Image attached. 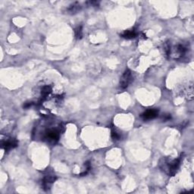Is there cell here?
<instances>
[{"mask_svg": "<svg viewBox=\"0 0 194 194\" xmlns=\"http://www.w3.org/2000/svg\"><path fill=\"white\" fill-rule=\"evenodd\" d=\"M176 52H177V53L178 54L180 57H181V56H183L185 54L186 48L182 45H178L176 47Z\"/></svg>", "mask_w": 194, "mask_h": 194, "instance_id": "obj_9", "label": "cell"}, {"mask_svg": "<svg viewBox=\"0 0 194 194\" xmlns=\"http://www.w3.org/2000/svg\"><path fill=\"white\" fill-rule=\"evenodd\" d=\"M75 37L77 40H80L83 37V30L81 26H79L75 29Z\"/></svg>", "mask_w": 194, "mask_h": 194, "instance_id": "obj_10", "label": "cell"}, {"mask_svg": "<svg viewBox=\"0 0 194 194\" xmlns=\"http://www.w3.org/2000/svg\"><path fill=\"white\" fill-rule=\"evenodd\" d=\"M2 148H3L5 151H9L10 150V149H14V148L17 146L18 141L15 139L8 140L2 143Z\"/></svg>", "mask_w": 194, "mask_h": 194, "instance_id": "obj_5", "label": "cell"}, {"mask_svg": "<svg viewBox=\"0 0 194 194\" xmlns=\"http://www.w3.org/2000/svg\"><path fill=\"white\" fill-rule=\"evenodd\" d=\"M137 31L133 29V30H125V31H124V33L121 34V37H122L123 38L128 39V40H130V39L135 38V37H137Z\"/></svg>", "mask_w": 194, "mask_h": 194, "instance_id": "obj_6", "label": "cell"}, {"mask_svg": "<svg viewBox=\"0 0 194 194\" xmlns=\"http://www.w3.org/2000/svg\"><path fill=\"white\" fill-rule=\"evenodd\" d=\"M51 93H52V87L48 85L45 86V87H43L42 90H41V94H42V96L44 98L48 96Z\"/></svg>", "mask_w": 194, "mask_h": 194, "instance_id": "obj_8", "label": "cell"}, {"mask_svg": "<svg viewBox=\"0 0 194 194\" xmlns=\"http://www.w3.org/2000/svg\"><path fill=\"white\" fill-rule=\"evenodd\" d=\"M112 139L115 140H119L121 138V136L119 135V134H118V132L115 130H112Z\"/></svg>", "mask_w": 194, "mask_h": 194, "instance_id": "obj_11", "label": "cell"}, {"mask_svg": "<svg viewBox=\"0 0 194 194\" xmlns=\"http://www.w3.org/2000/svg\"><path fill=\"white\" fill-rule=\"evenodd\" d=\"M133 80H134V77H133L132 73L129 69H127L121 77L120 87L122 89H126L132 83Z\"/></svg>", "mask_w": 194, "mask_h": 194, "instance_id": "obj_1", "label": "cell"}, {"mask_svg": "<svg viewBox=\"0 0 194 194\" xmlns=\"http://www.w3.org/2000/svg\"><path fill=\"white\" fill-rule=\"evenodd\" d=\"M181 164V159H177L169 162L168 164V174L169 175L174 176L177 172V169Z\"/></svg>", "mask_w": 194, "mask_h": 194, "instance_id": "obj_3", "label": "cell"}, {"mask_svg": "<svg viewBox=\"0 0 194 194\" xmlns=\"http://www.w3.org/2000/svg\"><path fill=\"white\" fill-rule=\"evenodd\" d=\"M158 115H159V110H157V109H149V110L144 112L140 116L143 120L146 121L156 118L158 117Z\"/></svg>", "mask_w": 194, "mask_h": 194, "instance_id": "obj_4", "label": "cell"}, {"mask_svg": "<svg viewBox=\"0 0 194 194\" xmlns=\"http://www.w3.org/2000/svg\"><path fill=\"white\" fill-rule=\"evenodd\" d=\"M59 138V132L57 130H48L46 132V139L51 143H55Z\"/></svg>", "mask_w": 194, "mask_h": 194, "instance_id": "obj_2", "label": "cell"}, {"mask_svg": "<svg viewBox=\"0 0 194 194\" xmlns=\"http://www.w3.org/2000/svg\"><path fill=\"white\" fill-rule=\"evenodd\" d=\"M80 4L77 3V2H75V3L72 4V5H70L68 9V12L70 14H75L77 13L78 11H80Z\"/></svg>", "mask_w": 194, "mask_h": 194, "instance_id": "obj_7", "label": "cell"}, {"mask_svg": "<svg viewBox=\"0 0 194 194\" xmlns=\"http://www.w3.org/2000/svg\"><path fill=\"white\" fill-rule=\"evenodd\" d=\"M32 105H33V103H32V102H29V103H25V104H24V108L27 109V108L30 107Z\"/></svg>", "mask_w": 194, "mask_h": 194, "instance_id": "obj_12", "label": "cell"}]
</instances>
